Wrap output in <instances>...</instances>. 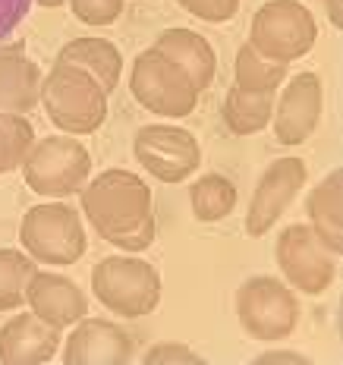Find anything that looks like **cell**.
<instances>
[{
  "label": "cell",
  "mask_w": 343,
  "mask_h": 365,
  "mask_svg": "<svg viewBox=\"0 0 343 365\" xmlns=\"http://www.w3.org/2000/svg\"><path fill=\"white\" fill-rule=\"evenodd\" d=\"M82 211L98 237L123 252H142L158 237L148 182L123 167H111L82 189Z\"/></svg>",
  "instance_id": "obj_1"
},
{
  "label": "cell",
  "mask_w": 343,
  "mask_h": 365,
  "mask_svg": "<svg viewBox=\"0 0 343 365\" xmlns=\"http://www.w3.org/2000/svg\"><path fill=\"white\" fill-rule=\"evenodd\" d=\"M41 104L54 126L73 135H91L108 117V91L82 66L54 60V70L41 79Z\"/></svg>",
  "instance_id": "obj_2"
},
{
  "label": "cell",
  "mask_w": 343,
  "mask_h": 365,
  "mask_svg": "<svg viewBox=\"0 0 343 365\" xmlns=\"http://www.w3.org/2000/svg\"><path fill=\"white\" fill-rule=\"evenodd\" d=\"M318 22L300 0H268L249 22V44L271 63H293L315 48Z\"/></svg>",
  "instance_id": "obj_3"
},
{
  "label": "cell",
  "mask_w": 343,
  "mask_h": 365,
  "mask_svg": "<svg viewBox=\"0 0 343 365\" xmlns=\"http://www.w3.org/2000/svg\"><path fill=\"white\" fill-rule=\"evenodd\" d=\"M91 290L120 318H145L161 302V274L133 255H111L91 268Z\"/></svg>",
  "instance_id": "obj_4"
},
{
  "label": "cell",
  "mask_w": 343,
  "mask_h": 365,
  "mask_svg": "<svg viewBox=\"0 0 343 365\" xmlns=\"http://www.w3.org/2000/svg\"><path fill=\"white\" fill-rule=\"evenodd\" d=\"M91 177V155L70 135H48L29 148L22 161V180L35 195L66 199L76 195Z\"/></svg>",
  "instance_id": "obj_5"
},
{
  "label": "cell",
  "mask_w": 343,
  "mask_h": 365,
  "mask_svg": "<svg viewBox=\"0 0 343 365\" xmlns=\"http://www.w3.org/2000/svg\"><path fill=\"white\" fill-rule=\"evenodd\" d=\"M19 242L44 264H76L88 246L79 211L60 202H41L29 208L19 224Z\"/></svg>",
  "instance_id": "obj_6"
},
{
  "label": "cell",
  "mask_w": 343,
  "mask_h": 365,
  "mask_svg": "<svg viewBox=\"0 0 343 365\" xmlns=\"http://www.w3.org/2000/svg\"><path fill=\"white\" fill-rule=\"evenodd\" d=\"M129 91L145 110L158 113V117H189L199 104V91H195L193 79L155 48L142 51L133 60Z\"/></svg>",
  "instance_id": "obj_7"
},
{
  "label": "cell",
  "mask_w": 343,
  "mask_h": 365,
  "mask_svg": "<svg viewBox=\"0 0 343 365\" xmlns=\"http://www.w3.org/2000/svg\"><path fill=\"white\" fill-rule=\"evenodd\" d=\"M236 315L255 340H280L290 337L300 322V302L277 277H249L236 290Z\"/></svg>",
  "instance_id": "obj_8"
},
{
  "label": "cell",
  "mask_w": 343,
  "mask_h": 365,
  "mask_svg": "<svg viewBox=\"0 0 343 365\" xmlns=\"http://www.w3.org/2000/svg\"><path fill=\"white\" fill-rule=\"evenodd\" d=\"M280 274L306 296H318L337 277L334 255L324 249V242L315 237L309 224H290L280 230L277 246H274Z\"/></svg>",
  "instance_id": "obj_9"
},
{
  "label": "cell",
  "mask_w": 343,
  "mask_h": 365,
  "mask_svg": "<svg viewBox=\"0 0 343 365\" xmlns=\"http://www.w3.org/2000/svg\"><path fill=\"white\" fill-rule=\"evenodd\" d=\"M133 151L145 170L161 182H183L202 164L199 142L183 126H142Z\"/></svg>",
  "instance_id": "obj_10"
},
{
  "label": "cell",
  "mask_w": 343,
  "mask_h": 365,
  "mask_svg": "<svg viewBox=\"0 0 343 365\" xmlns=\"http://www.w3.org/2000/svg\"><path fill=\"white\" fill-rule=\"evenodd\" d=\"M306 186V161L302 158H277L258 180L252 202L246 211V233L249 237H265L280 215L290 208L296 192Z\"/></svg>",
  "instance_id": "obj_11"
},
{
  "label": "cell",
  "mask_w": 343,
  "mask_h": 365,
  "mask_svg": "<svg viewBox=\"0 0 343 365\" xmlns=\"http://www.w3.org/2000/svg\"><path fill=\"white\" fill-rule=\"evenodd\" d=\"M271 117L280 145H302L322 120V79L315 73H296Z\"/></svg>",
  "instance_id": "obj_12"
},
{
  "label": "cell",
  "mask_w": 343,
  "mask_h": 365,
  "mask_svg": "<svg viewBox=\"0 0 343 365\" xmlns=\"http://www.w3.org/2000/svg\"><path fill=\"white\" fill-rule=\"evenodd\" d=\"M133 359V337L113 322L104 318H79L63 344L66 365H126Z\"/></svg>",
  "instance_id": "obj_13"
},
{
  "label": "cell",
  "mask_w": 343,
  "mask_h": 365,
  "mask_svg": "<svg viewBox=\"0 0 343 365\" xmlns=\"http://www.w3.org/2000/svg\"><path fill=\"white\" fill-rule=\"evenodd\" d=\"M60 349V328L41 322V318L22 315L10 318L0 328V362L4 365H44L54 359V353Z\"/></svg>",
  "instance_id": "obj_14"
},
{
  "label": "cell",
  "mask_w": 343,
  "mask_h": 365,
  "mask_svg": "<svg viewBox=\"0 0 343 365\" xmlns=\"http://www.w3.org/2000/svg\"><path fill=\"white\" fill-rule=\"evenodd\" d=\"M26 302L41 322L54 324V328L79 324V318H86L88 312V302L82 296L79 284L51 271H35V277L26 287Z\"/></svg>",
  "instance_id": "obj_15"
},
{
  "label": "cell",
  "mask_w": 343,
  "mask_h": 365,
  "mask_svg": "<svg viewBox=\"0 0 343 365\" xmlns=\"http://www.w3.org/2000/svg\"><path fill=\"white\" fill-rule=\"evenodd\" d=\"M41 101V70L26 57V44L0 48V113H32Z\"/></svg>",
  "instance_id": "obj_16"
},
{
  "label": "cell",
  "mask_w": 343,
  "mask_h": 365,
  "mask_svg": "<svg viewBox=\"0 0 343 365\" xmlns=\"http://www.w3.org/2000/svg\"><path fill=\"white\" fill-rule=\"evenodd\" d=\"M155 51H161L164 57H170L173 63L193 79V86L199 95L215 82V73H217L215 48L205 41V35L193 32V29H167V32L158 35Z\"/></svg>",
  "instance_id": "obj_17"
},
{
  "label": "cell",
  "mask_w": 343,
  "mask_h": 365,
  "mask_svg": "<svg viewBox=\"0 0 343 365\" xmlns=\"http://www.w3.org/2000/svg\"><path fill=\"white\" fill-rule=\"evenodd\" d=\"M306 211H309V227L324 242V249L331 255H340L343 252V170H334L331 177H324L312 189Z\"/></svg>",
  "instance_id": "obj_18"
},
{
  "label": "cell",
  "mask_w": 343,
  "mask_h": 365,
  "mask_svg": "<svg viewBox=\"0 0 343 365\" xmlns=\"http://www.w3.org/2000/svg\"><path fill=\"white\" fill-rule=\"evenodd\" d=\"M57 60L82 66L88 76H95L101 82L108 95L117 88L120 76H123V57H120L117 44L104 41V38H73V41H66L60 48Z\"/></svg>",
  "instance_id": "obj_19"
},
{
  "label": "cell",
  "mask_w": 343,
  "mask_h": 365,
  "mask_svg": "<svg viewBox=\"0 0 343 365\" xmlns=\"http://www.w3.org/2000/svg\"><path fill=\"white\" fill-rule=\"evenodd\" d=\"M274 91H249L233 86L224 98V120L233 135H255L271 123Z\"/></svg>",
  "instance_id": "obj_20"
},
{
  "label": "cell",
  "mask_w": 343,
  "mask_h": 365,
  "mask_svg": "<svg viewBox=\"0 0 343 365\" xmlns=\"http://www.w3.org/2000/svg\"><path fill=\"white\" fill-rule=\"evenodd\" d=\"M189 202H193V215L202 224H215L236 208V186L220 173H208V177H199L193 182Z\"/></svg>",
  "instance_id": "obj_21"
},
{
  "label": "cell",
  "mask_w": 343,
  "mask_h": 365,
  "mask_svg": "<svg viewBox=\"0 0 343 365\" xmlns=\"http://www.w3.org/2000/svg\"><path fill=\"white\" fill-rule=\"evenodd\" d=\"M233 70H236V86L249 88V91H277L280 82L287 79V63L265 60L249 41L236 51Z\"/></svg>",
  "instance_id": "obj_22"
},
{
  "label": "cell",
  "mask_w": 343,
  "mask_h": 365,
  "mask_svg": "<svg viewBox=\"0 0 343 365\" xmlns=\"http://www.w3.org/2000/svg\"><path fill=\"white\" fill-rule=\"evenodd\" d=\"M35 277L32 255L16 249H0V312L19 309L26 302V287Z\"/></svg>",
  "instance_id": "obj_23"
},
{
  "label": "cell",
  "mask_w": 343,
  "mask_h": 365,
  "mask_svg": "<svg viewBox=\"0 0 343 365\" xmlns=\"http://www.w3.org/2000/svg\"><path fill=\"white\" fill-rule=\"evenodd\" d=\"M35 142L32 123L22 113H0V173L22 167Z\"/></svg>",
  "instance_id": "obj_24"
},
{
  "label": "cell",
  "mask_w": 343,
  "mask_h": 365,
  "mask_svg": "<svg viewBox=\"0 0 343 365\" xmlns=\"http://www.w3.org/2000/svg\"><path fill=\"white\" fill-rule=\"evenodd\" d=\"M73 16L86 26H111L123 13V0H66Z\"/></svg>",
  "instance_id": "obj_25"
},
{
  "label": "cell",
  "mask_w": 343,
  "mask_h": 365,
  "mask_svg": "<svg viewBox=\"0 0 343 365\" xmlns=\"http://www.w3.org/2000/svg\"><path fill=\"white\" fill-rule=\"evenodd\" d=\"M177 4L186 13H193L195 19L205 22H227L240 10V0H177Z\"/></svg>",
  "instance_id": "obj_26"
},
{
  "label": "cell",
  "mask_w": 343,
  "mask_h": 365,
  "mask_svg": "<svg viewBox=\"0 0 343 365\" xmlns=\"http://www.w3.org/2000/svg\"><path fill=\"white\" fill-rule=\"evenodd\" d=\"M202 365V359L193 353L189 346H180V344H158L145 353V365Z\"/></svg>",
  "instance_id": "obj_27"
},
{
  "label": "cell",
  "mask_w": 343,
  "mask_h": 365,
  "mask_svg": "<svg viewBox=\"0 0 343 365\" xmlns=\"http://www.w3.org/2000/svg\"><path fill=\"white\" fill-rule=\"evenodd\" d=\"M35 0H0V41L29 16Z\"/></svg>",
  "instance_id": "obj_28"
},
{
  "label": "cell",
  "mask_w": 343,
  "mask_h": 365,
  "mask_svg": "<svg viewBox=\"0 0 343 365\" xmlns=\"http://www.w3.org/2000/svg\"><path fill=\"white\" fill-rule=\"evenodd\" d=\"M255 362H306V359L293 356V353H271V356H258Z\"/></svg>",
  "instance_id": "obj_29"
},
{
  "label": "cell",
  "mask_w": 343,
  "mask_h": 365,
  "mask_svg": "<svg viewBox=\"0 0 343 365\" xmlns=\"http://www.w3.org/2000/svg\"><path fill=\"white\" fill-rule=\"evenodd\" d=\"M324 4H327V13H331V22H334V26H343V16H340V0H324Z\"/></svg>",
  "instance_id": "obj_30"
},
{
  "label": "cell",
  "mask_w": 343,
  "mask_h": 365,
  "mask_svg": "<svg viewBox=\"0 0 343 365\" xmlns=\"http://www.w3.org/2000/svg\"><path fill=\"white\" fill-rule=\"evenodd\" d=\"M35 4L48 6V10H57V6H63V4H66V0H35Z\"/></svg>",
  "instance_id": "obj_31"
}]
</instances>
